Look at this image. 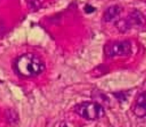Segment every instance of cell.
<instances>
[{
	"mask_svg": "<svg viewBox=\"0 0 146 127\" xmlns=\"http://www.w3.org/2000/svg\"><path fill=\"white\" fill-rule=\"evenodd\" d=\"M132 51L131 42L127 40L108 42L104 47V53L108 57L128 55Z\"/></svg>",
	"mask_w": 146,
	"mask_h": 127,
	"instance_id": "3957f363",
	"label": "cell"
},
{
	"mask_svg": "<svg viewBox=\"0 0 146 127\" xmlns=\"http://www.w3.org/2000/svg\"><path fill=\"white\" fill-rule=\"evenodd\" d=\"M115 94V98L119 99L120 101H125V98H126V96H125V94H123V93L122 92L116 93V94Z\"/></svg>",
	"mask_w": 146,
	"mask_h": 127,
	"instance_id": "52a82bcc",
	"label": "cell"
},
{
	"mask_svg": "<svg viewBox=\"0 0 146 127\" xmlns=\"http://www.w3.org/2000/svg\"><path fill=\"white\" fill-rule=\"evenodd\" d=\"M133 112L138 118L146 116V91L137 97L133 106Z\"/></svg>",
	"mask_w": 146,
	"mask_h": 127,
	"instance_id": "277c9868",
	"label": "cell"
},
{
	"mask_svg": "<svg viewBox=\"0 0 146 127\" xmlns=\"http://www.w3.org/2000/svg\"><path fill=\"white\" fill-rule=\"evenodd\" d=\"M74 112L86 120H97L103 118L106 112L104 108L97 101H84L77 104L74 108Z\"/></svg>",
	"mask_w": 146,
	"mask_h": 127,
	"instance_id": "7a4b0ae2",
	"label": "cell"
},
{
	"mask_svg": "<svg viewBox=\"0 0 146 127\" xmlns=\"http://www.w3.org/2000/svg\"><path fill=\"white\" fill-rule=\"evenodd\" d=\"M84 10H85L86 12L88 13V14H91V13L94 12V11H95V8L93 7L91 5H88V4H87V5L85 7V8H84Z\"/></svg>",
	"mask_w": 146,
	"mask_h": 127,
	"instance_id": "ba28073f",
	"label": "cell"
},
{
	"mask_svg": "<svg viewBox=\"0 0 146 127\" xmlns=\"http://www.w3.org/2000/svg\"><path fill=\"white\" fill-rule=\"evenodd\" d=\"M16 71L24 77H34L41 74L45 65L41 59L34 54H24L19 57L14 63Z\"/></svg>",
	"mask_w": 146,
	"mask_h": 127,
	"instance_id": "6da1fadb",
	"label": "cell"
},
{
	"mask_svg": "<svg viewBox=\"0 0 146 127\" xmlns=\"http://www.w3.org/2000/svg\"><path fill=\"white\" fill-rule=\"evenodd\" d=\"M29 6H31L33 9H35L36 7H38L39 4V0H28Z\"/></svg>",
	"mask_w": 146,
	"mask_h": 127,
	"instance_id": "8992f818",
	"label": "cell"
},
{
	"mask_svg": "<svg viewBox=\"0 0 146 127\" xmlns=\"http://www.w3.org/2000/svg\"><path fill=\"white\" fill-rule=\"evenodd\" d=\"M121 13V8L118 5L111 6L105 11L104 14V20L106 22H109L112 21Z\"/></svg>",
	"mask_w": 146,
	"mask_h": 127,
	"instance_id": "5b68a950",
	"label": "cell"
}]
</instances>
